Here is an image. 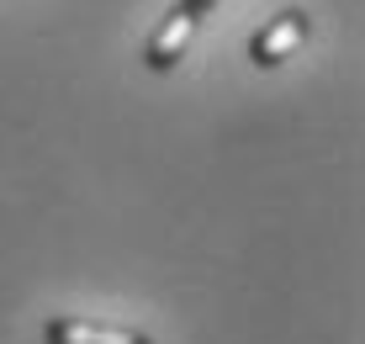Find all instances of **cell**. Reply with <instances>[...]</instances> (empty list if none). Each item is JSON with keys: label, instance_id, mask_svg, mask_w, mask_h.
I'll use <instances>...</instances> for the list:
<instances>
[{"label": "cell", "instance_id": "3", "mask_svg": "<svg viewBox=\"0 0 365 344\" xmlns=\"http://www.w3.org/2000/svg\"><path fill=\"white\" fill-rule=\"evenodd\" d=\"M43 339L48 344H154L148 334H138V328H122V323H91V318H48L43 323Z\"/></svg>", "mask_w": 365, "mask_h": 344}, {"label": "cell", "instance_id": "4", "mask_svg": "<svg viewBox=\"0 0 365 344\" xmlns=\"http://www.w3.org/2000/svg\"><path fill=\"white\" fill-rule=\"evenodd\" d=\"M180 6H185V11H196V16H207V11L217 6V0H180Z\"/></svg>", "mask_w": 365, "mask_h": 344}, {"label": "cell", "instance_id": "1", "mask_svg": "<svg viewBox=\"0 0 365 344\" xmlns=\"http://www.w3.org/2000/svg\"><path fill=\"white\" fill-rule=\"evenodd\" d=\"M307 32H312V21H307V11H297V6L281 11V16H270L265 27L255 32V43H249V64H255V69L286 64L302 43H307Z\"/></svg>", "mask_w": 365, "mask_h": 344}, {"label": "cell", "instance_id": "2", "mask_svg": "<svg viewBox=\"0 0 365 344\" xmlns=\"http://www.w3.org/2000/svg\"><path fill=\"white\" fill-rule=\"evenodd\" d=\"M196 27H201V16H196V11H185L180 0H175V11L165 16V27H159L154 37H148V48H143V64H148L154 74H170L175 64L185 59V48H191Z\"/></svg>", "mask_w": 365, "mask_h": 344}]
</instances>
